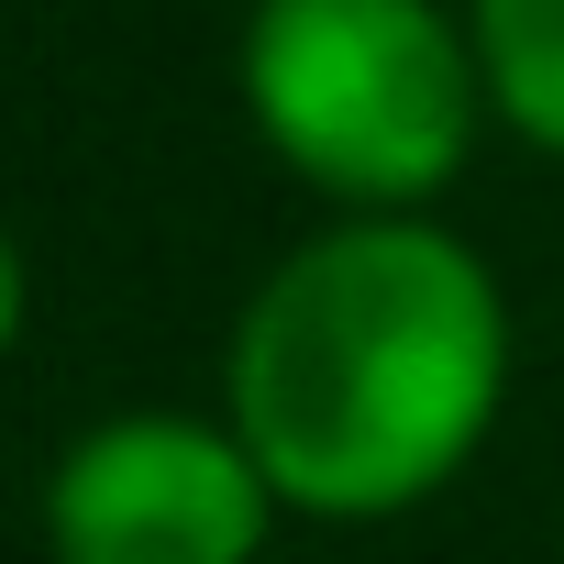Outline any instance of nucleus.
Masks as SVG:
<instances>
[{"instance_id":"20e7f679","label":"nucleus","mask_w":564,"mask_h":564,"mask_svg":"<svg viewBox=\"0 0 564 564\" xmlns=\"http://www.w3.org/2000/svg\"><path fill=\"white\" fill-rule=\"evenodd\" d=\"M465 34L487 67V111L564 166V0H465Z\"/></svg>"},{"instance_id":"f03ea898","label":"nucleus","mask_w":564,"mask_h":564,"mask_svg":"<svg viewBox=\"0 0 564 564\" xmlns=\"http://www.w3.org/2000/svg\"><path fill=\"white\" fill-rule=\"evenodd\" d=\"M243 111L265 155L344 221L432 210L498 122L476 34L443 0H254Z\"/></svg>"},{"instance_id":"39448f33","label":"nucleus","mask_w":564,"mask_h":564,"mask_svg":"<svg viewBox=\"0 0 564 564\" xmlns=\"http://www.w3.org/2000/svg\"><path fill=\"white\" fill-rule=\"evenodd\" d=\"M23 300H34L23 289V243L0 232V366H12V344H23Z\"/></svg>"},{"instance_id":"f257e3e1","label":"nucleus","mask_w":564,"mask_h":564,"mask_svg":"<svg viewBox=\"0 0 564 564\" xmlns=\"http://www.w3.org/2000/svg\"><path fill=\"white\" fill-rule=\"evenodd\" d=\"M509 410L498 265L410 221H322L289 243L221 344V421L254 443L289 520L377 531L432 509Z\"/></svg>"},{"instance_id":"7ed1b4c3","label":"nucleus","mask_w":564,"mask_h":564,"mask_svg":"<svg viewBox=\"0 0 564 564\" xmlns=\"http://www.w3.org/2000/svg\"><path fill=\"white\" fill-rule=\"evenodd\" d=\"M56 564H265L289 498L221 410H111L45 465Z\"/></svg>"}]
</instances>
